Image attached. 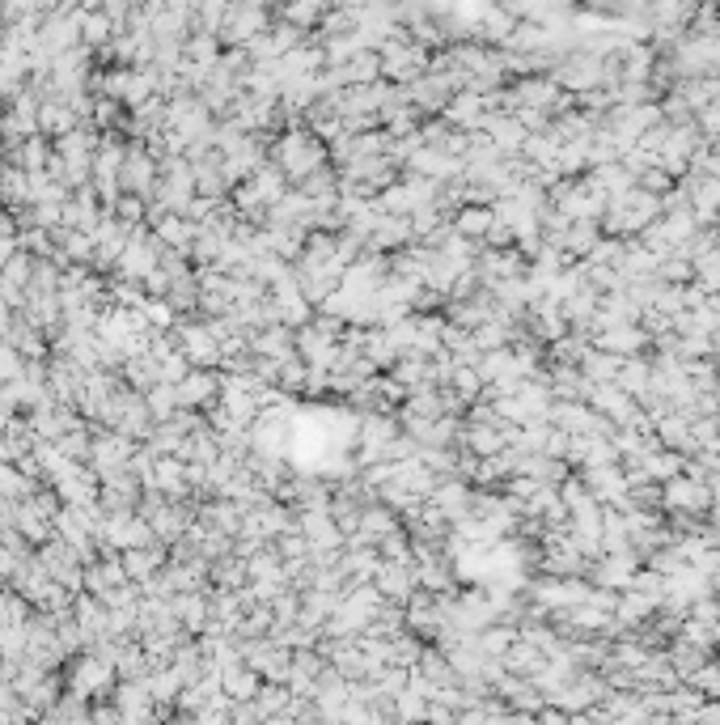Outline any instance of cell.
Returning a JSON list of instances; mask_svg holds the SVG:
<instances>
[{
  "label": "cell",
  "instance_id": "cell-1",
  "mask_svg": "<svg viewBox=\"0 0 720 725\" xmlns=\"http://www.w3.org/2000/svg\"><path fill=\"white\" fill-rule=\"evenodd\" d=\"M276 166L293 183H301L305 174H314L318 166H327V145H322V140L305 128V123H293V128L276 140Z\"/></svg>",
  "mask_w": 720,
  "mask_h": 725
},
{
  "label": "cell",
  "instance_id": "cell-2",
  "mask_svg": "<svg viewBox=\"0 0 720 725\" xmlns=\"http://www.w3.org/2000/svg\"><path fill=\"white\" fill-rule=\"evenodd\" d=\"M377 60H382V77H386V81H399V85H407L411 77H420L424 68L432 64L428 43L411 39L403 26L394 30L390 39H382V47H377Z\"/></svg>",
  "mask_w": 720,
  "mask_h": 725
},
{
  "label": "cell",
  "instance_id": "cell-3",
  "mask_svg": "<svg viewBox=\"0 0 720 725\" xmlns=\"http://www.w3.org/2000/svg\"><path fill=\"white\" fill-rule=\"evenodd\" d=\"M661 505L665 514L678 509V514H695V518H708L712 509V488H708V475H691V471H678L661 484Z\"/></svg>",
  "mask_w": 720,
  "mask_h": 725
},
{
  "label": "cell",
  "instance_id": "cell-4",
  "mask_svg": "<svg viewBox=\"0 0 720 725\" xmlns=\"http://www.w3.org/2000/svg\"><path fill=\"white\" fill-rule=\"evenodd\" d=\"M606 200H610L606 191L585 174V179H572V187L564 191V200L555 204V208H560L568 221H602Z\"/></svg>",
  "mask_w": 720,
  "mask_h": 725
},
{
  "label": "cell",
  "instance_id": "cell-5",
  "mask_svg": "<svg viewBox=\"0 0 720 725\" xmlns=\"http://www.w3.org/2000/svg\"><path fill=\"white\" fill-rule=\"evenodd\" d=\"M640 569V556L636 552H602L598 560H589V581L593 586H606V590H627L632 577Z\"/></svg>",
  "mask_w": 720,
  "mask_h": 725
},
{
  "label": "cell",
  "instance_id": "cell-6",
  "mask_svg": "<svg viewBox=\"0 0 720 725\" xmlns=\"http://www.w3.org/2000/svg\"><path fill=\"white\" fill-rule=\"evenodd\" d=\"M589 403H593V412H602L610 424H632L636 412H640L636 395H627L619 382H593Z\"/></svg>",
  "mask_w": 720,
  "mask_h": 725
},
{
  "label": "cell",
  "instance_id": "cell-7",
  "mask_svg": "<svg viewBox=\"0 0 720 725\" xmlns=\"http://www.w3.org/2000/svg\"><path fill=\"white\" fill-rule=\"evenodd\" d=\"M593 344L615 352V357H640V352L653 348V335H648L640 323H615V327L593 331Z\"/></svg>",
  "mask_w": 720,
  "mask_h": 725
},
{
  "label": "cell",
  "instance_id": "cell-8",
  "mask_svg": "<svg viewBox=\"0 0 720 725\" xmlns=\"http://www.w3.org/2000/svg\"><path fill=\"white\" fill-rule=\"evenodd\" d=\"M373 586L382 590L390 603H403L407 607V598L416 594V564H394V560H382L377 564V573H373Z\"/></svg>",
  "mask_w": 720,
  "mask_h": 725
},
{
  "label": "cell",
  "instance_id": "cell-9",
  "mask_svg": "<svg viewBox=\"0 0 720 725\" xmlns=\"http://www.w3.org/2000/svg\"><path fill=\"white\" fill-rule=\"evenodd\" d=\"M500 662H504V670H509V675H521V679H534V675H538V670H543V666H547V653H543V649H538V645H530V641H521V636H517V641H513L509 649H504V653H500Z\"/></svg>",
  "mask_w": 720,
  "mask_h": 725
},
{
  "label": "cell",
  "instance_id": "cell-10",
  "mask_svg": "<svg viewBox=\"0 0 720 725\" xmlns=\"http://www.w3.org/2000/svg\"><path fill=\"white\" fill-rule=\"evenodd\" d=\"M492 221H496L492 204H462V208H454V234L471 238V242H483V238H488Z\"/></svg>",
  "mask_w": 720,
  "mask_h": 725
},
{
  "label": "cell",
  "instance_id": "cell-11",
  "mask_svg": "<svg viewBox=\"0 0 720 725\" xmlns=\"http://www.w3.org/2000/svg\"><path fill=\"white\" fill-rule=\"evenodd\" d=\"M593 382L585 378L581 365H555L551 369V395L555 399H589Z\"/></svg>",
  "mask_w": 720,
  "mask_h": 725
},
{
  "label": "cell",
  "instance_id": "cell-12",
  "mask_svg": "<svg viewBox=\"0 0 720 725\" xmlns=\"http://www.w3.org/2000/svg\"><path fill=\"white\" fill-rule=\"evenodd\" d=\"M661 603L657 598H648V594H640V590H619V607H615V620L623 624V628H636V624H644L648 615H653Z\"/></svg>",
  "mask_w": 720,
  "mask_h": 725
},
{
  "label": "cell",
  "instance_id": "cell-13",
  "mask_svg": "<svg viewBox=\"0 0 720 725\" xmlns=\"http://www.w3.org/2000/svg\"><path fill=\"white\" fill-rule=\"evenodd\" d=\"M589 179L598 183V187L606 191V196H623V191H632V187H636V174L627 170L623 162H602V166H593V170H589Z\"/></svg>",
  "mask_w": 720,
  "mask_h": 725
},
{
  "label": "cell",
  "instance_id": "cell-14",
  "mask_svg": "<svg viewBox=\"0 0 720 725\" xmlns=\"http://www.w3.org/2000/svg\"><path fill=\"white\" fill-rule=\"evenodd\" d=\"M619 365H623V357H615V352H606V348H598V344H589L585 357H581V369H585L589 382H615Z\"/></svg>",
  "mask_w": 720,
  "mask_h": 725
},
{
  "label": "cell",
  "instance_id": "cell-15",
  "mask_svg": "<svg viewBox=\"0 0 720 725\" xmlns=\"http://www.w3.org/2000/svg\"><path fill=\"white\" fill-rule=\"evenodd\" d=\"M615 382L623 386L627 395H640V391H648V382H653V361L644 357H623V365H619V374H615Z\"/></svg>",
  "mask_w": 720,
  "mask_h": 725
},
{
  "label": "cell",
  "instance_id": "cell-16",
  "mask_svg": "<svg viewBox=\"0 0 720 725\" xmlns=\"http://www.w3.org/2000/svg\"><path fill=\"white\" fill-rule=\"evenodd\" d=\"M598 238H602V225L598 221H572L568 234H564V251L572 259H585L593 246H598Z\"/></svg>",
  "mask_w": 720,
  "mask_h": 725
},
{
  "label": "cell",
  "instance_id": "cell-17",
  "mask_svg": "<svg viewBox=\"0 0 720 725\" xmlns=\"http://www.w3.org/2000/svg\"><path fill=\"white\" fill-rule=\"evenodd\" d=\"M657 276L665 280V285H691L695 280V259H687V255H670V259H661L657 263Z\"/></svg>",
  "mask_w": 720,
  "mask_h": 725
},
{
  "label": "cell",
  "instance_id": "cell-18",
  "mask_svg": "<svg viewBox=\"0 0 720 725\" xmlns=\"http://www.w3.org/2000/svg\"><path fill=\"white\" fill-rule=\"evenodd\" d=\"M449 386H454V391L466 399V408L479 403V395H483V378H479L475 365H454V378H449Z\"/></svg>",
  "mask_w": 720,
  "mask_h": 725
},
{
  "label": "cell",
  "instance_id": "cell-19",
  "mask_svg": "<svg viewBox=\"0 0 720 725\" xmlns=\"http://www.w3.org/2000/svg\"><path fill=\"white\" fill-rule=\"evenodd\" d=\"M661 229H665V238H670L674 246H682V242H691L695 238V217H691V208L687 212H665L661 217Z\"/></svg>",
  "mask_w": 720,
  "mask_h": 725
},
{
  "label": "cell",
  "instance_id": "cell-20",
  "mask_svg": "<svg viewBox=\"0 0 720 725\" xmlns=\"http://www.w3.org/2000/svg\"><path fill=\"white\" fill-rule=\"evenodd\" d=\"M636 187L653 191V196H665V191L674 187V174H665L661 166H644V170H640V179H636Z\"/></svg>",
  "mask_w": 720,
  "mask_h": 725
},
{
  "label": "cell",
  "instance_id": "cell-21",
  "mask_svg": "<svg viewBox=\"0 0 720 725\" xmlns=\"http://www.w3.org/2000/svg\"><path fill=\"white\" fill-rule=\"evenodd\" d=\"M483 246H496V251H504V246H517V229L496 217L492 229H488V238H483Z\"/></svg>",
  "mask_w": 720,
  "mask_h": 725
},
{
  "label": "cell",
  "instance_id": "cell-22",
  "mask_svg": "<svg viewBox=\"0 0 720 725\" xmlns=\"http://www.w3.org/2000/svg\"><path fill=\"white\" fill-rule=\"evenodd\" d=\"M208 395H212V378L200 374V378H187V382H183V399H195V403H200V399H208Z\"/></svg>",
  "mask_w": 720,
  "mask_h": 725
},
{
  "label": "cell",
  "instance_id": "cell-23",
  "mask_svg": "<svg viewBox=\"0 0 720 725\" xmlns=\"http://www.w3.org/2000/svg\"><path fill=\"white\" fill-rule=\"evenodd\" d=\"M255 692H259L255 675H233V696H255Z\"/></svg>",
  "mask_w": 720,
  "mask_h": 725
},
{
  "label": "cell",
  "instance_id": "cell-24",
  "mask_svg": "<svg viewBox=\"0 0 720 725\" xmlns=\"http://www.w3.org/2000/svg\"><path fill=\"white\" fill-rule=\"evenodd\" d=\"M102 34H106V22H102V17H89V22H85V39H102Z\"/></svg>",
  "mask_w": 720,
  "mask_h": 725
},
{
  "label": "cell",
  "instance_id": "cell-25",
  "mask_svg": "<svg viewBox=\"0 0 720 725\" xmlns=\"http://www.w3.org/2000/svg\"><path fill=\"white\" fill-rule=\"evenodd\" d=\"M712 365L720 369V335H716V344H712Z\"/></svg>",
  "mask_w": 720,
  "mask_h": 725
},
{
  "label": "cell",
  "instance_id": "cell-26",
  "mask_svg": "<svg viewBox=\"0 0 720 725\" xmlns=\"http://www.w3.org/2000/svg\"><path fill=\"white\" fill-rule=\"evenodd\" d=\"M716 386H720V378H716Z\"/></svg>",
  "mask_w": 720,
  "mask_h": 725
}]
</instances>
